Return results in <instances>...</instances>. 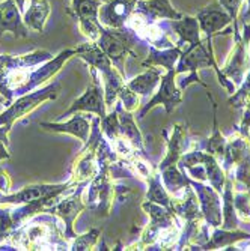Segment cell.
<instances>
[{
    "label": "cell",
    "instance_id": "1",
    "mask_svg": "<svg viewBox=\"0 0 250 251\" xmlns=\"http://www.w3.org/2000/svg\"><path fill=\"white\" fill-rule=\"evenodd\" d=\"M53 56L45 50H35L21 56H0V94L11 104L14 92L25 84L29 73L36 65L50 60Z\"/></svg>",
    "mask_w": 250,
    "mask_h": 251
},
{
    "label": "cell",
    "instance_id": "2",
    "mask_svg": "<svg viewBox=\"0 0 250 251\" xmlns=\"http://www.w3.org/2000/svg\"><path fill=\"white\" fill-rule=\"evenodd\" d=\"M77 56L84 60L89 66H94L98 70V73L103 77L104 83V97H106V105L107 108L113 110V104H116L118 95L121 89L125 86L124 75L113 66L111 60L106 56V53L98 47L97 42H87L82 44L76 49Z\"/></svg>",
    "mask_w": 250,
    "mask_h": 251
},
{
    "label": "cell",
    "instance_id": "3",
    "mask_svg": "<svg viewBox=\"0 0 250 251\" xmlns=\"http://www.w3.org/2000/svg\"><path fill=\"white\" fill-rule=\"evenodd\" d=\"M140 38L136 35L128 26L124 27H104L101 25L100 38L97 41L98 47L106 53V56L111 60L113 66L125 77V57L130 54L136 57L133 47Z\"/></svg>",
    "mask_w": 250,
    "mask_h": 251
},
{
    "label": "cell",
    "instance_id": "4",
    "mask_svg": "<svg viewBox=\"0 0 250 251\" xmlns=\"http://www.w3.org/2000/svg\"><path fill=\"white\" fill-rule=\"evenodd\" d=\"M110 163L98 158V173L90 179L86 208L95 212L98 217H107L115 200V185L110 173Z\"/></svg>",
    "mask_w": 250,
    "mask_h": 251
},
{
    "label": "cell",
    "instance_id": "5",
    "mask_svg": "<svg viewBox=\"0 0 250 251\" xmlns=\"http://www.w3.org/2000/svg\"><path fill=\"white\" fill-rule=\"evenodd\" d=\"M101 119L97 116L92 119V132H90L87 142L84 143V148L80 151L79 156L74 159L71 167V182L73 184H80V182H90L97 173H98V146L103 139V131L100 128Z\"/></svg>",
    "mask_w": 250,
    "mask_h": 251
},
{
    "label": "cell",
    "instance_id": "6",
    "mask_svg": "<svg viewBox=\"0 0 250 251\" xmlns=\"http://www.w3.org/2000/svg\"><path fill=\"white\" fill-rule=\"evenodd\" d=\"M60 92V83L53 81L52 84L42 89L33 90L32 94H26L18 97L14 102L8 105V108L0 113V125H5L12 129V125L17 119H21L32 113L39 104L47 100H56Z\"/></svg>",
    "mask_w": 250,
    "mask_h": 251
},
{
    "label": "cell",
    "instance_id": "7",
    "mask_svg": "<svg viewBox=\"0 0 250 251\" xmlns=\"http://www.w3.org/2000/svg\"><path fill=\"white\" fill-rule=\"evenodd\" d=\"M36 224L23 227V229L12 230L11 236L12 241L21 247H66V242H59V233L55 218L50 220L45 217V224H42V217L33 218Z\"/></svg>",
    "mask_w": 250,
    "mask_h": 251
},
{
    "label": "cell",
    "instance_id": "8",
    "mask_svg": "<svg viewBox=\"0 0 250 251\" xmlns=\"http://www.w3.org/2000/svg\"><path fill=\"white\" fill-rule=\"evenodd\" d=\"M86 185H89V182H80V184L74 188V191L71 190V194L65 196L66 194L65 193L56 203H53L52 206L45 211L47 214L56 215L62 220V223L65 224L62 235L65 236V239H74L77 236L73 226H74V220L77 218V215L86 209V204L82 200V193Z\"/></svg>",
    "mask_w": 250,
    "mask_h": 251
},
{
    "label": "cell",
    "instance_id": "9",
    "mask_svg": "<svg viewBox=\"0 0 250 251\" xmlns=\"http://www.w3.org/2000/svg\"><path fill=\"white\" fill-rule=\"evenodd\" d=\"M143 211H146V214L151 217V223L146 227V230L142 235V241H140V247L145 245H152L154 242L160 241L162 235H172L176 233L175 232V212L163 204H158L154 201L146 200L142 204Z\"/></svg>",
    "mask_w": 250,
    "mask_h": 251
},
{
    "label": "cell",
    "instance_id": "10",
    "mask_svg": "<svg viewBox=\"0 0 250 251\" xmlns=\"http://www.w3.org/2000/svg\"><path fill=\"white\" fill-rule=\"evenodd\" d=\"M98 70L90 66V75H92V83L86 89V92L77 98L71 107L68 108L60 118L71 116L77 111H86V113H95V115L103 119L107 116V105H106V97H104V86H101V80L98 77Z\"/></svg>",
    "mask_w": 250,
    "mask_h": 251
},
{
    "label": "cell",
    "instance_id": "11",
    "mask_svg": "<svg viewBox=\"0 0 250 251\" xmlns=\"http://www.w3.org/2000/svg\"><path fill=\"white\" fill-rule=\"evenodd\" d=\"M101 5V0H71V8L66 9L68 15L79 20L80 30L92 42H97L100 38L101 23L98 20V12Z\"/></svg>",
    "mask_w": 250,
    "mask_h": 251
},
{
    "label": "cell",
    "instance_id": "12",
    "mask_svg": "<svg viewBox=\"0 0 250 251\" xmlns=\"http://www.w3.org/2000/svg\"><path fill=\"white\" fill-rule=\"evenodd\" d=\"M235 35V49L232 54L229 56L223 68V74L228 77L235 86H241L244 80L246 71L250 70V57H249V42H250V23L244 25V38L241 39L238 32H234Z\"/></svg>",
    "mask_w": 250,
    "mask_h": 251
},
{
    "label": "cell",
    "instance_id": "13",
    "mask_svg": "<svg viewBox=\"0 0 250 251\" xmlns=\"http://www.w3.org/2000/svg\"><path fill=\"white\" fill-rule=\"evenodd\" d=\"M79 185V184H77ZM71 180L65 184H36V185H28L23 190L11 194H2L0 196V204H26L36 201L44 197H57L63 193H68L74 190L73 187H77Z\"/></svg>",
    "mask_w": 250,
    "mask_h": 251
},
{
    "label": "cell",
    "instance_id": "14",
    "mask_svg": "<svg viewBox=\"0 0 250 251\" xmlns=\"http://www.w3.org/2000/svg\"><path fill=\"white\" fill-rule=\"evenodd\" d=\"M76 54H77L76 49L74 50H63L56 57H52L50 60L41 63L39 68H35V70H32L29 73L25 84H23L20 89L15 90L14 97H21V95H26L29 92H33L36 87H39L41 84H44L47 80H50L53 75H56L60 71V68L63 66V63L70 57L76 56Z\"/></svg>",
    "mask_w": 250,
    "mask_h": 251
},
{
    "label": "cell",
    "instance_id": "15",
    "mask_svg": "<svg viewBox=\"0 0 250 251\" xmlns=\"http://www.w3.org/2000/svg\"><path fill=\"white\" fill-rule=\"evenodd\" d=\"M183 90H181L176 84V71L175 70H170L167 71L163 77H162V81H160V87H158V92L149 100V102L142 108V111L139 113V119H143L148 111L152 110L155 105H165L166 108V113L173 111V108L176 105H179L183 102Z\"/></svg>",
    "mask_w": 250,
    "mask_h": 251
},
{
    "label": "cell",
    "instance_id": "16",
    "mask_svg": "<svg viewBox=\"0 0 250 251\" xmlns=\"http://www.w3.org/2000/svg\"><path fill=\"white\" fill-rule=\"evenodd\" d=\"M190 180V185L194 188L199 206L203 214V220L207 221L210 227L222 226V203H220V193H217L213 187L203 185L200 180Z\"/></svg>",
    "mask_w": 250,
    "mask_h": 251
},
{
    "label": "cell",
    "instance_id": "17",
    "mask_svg": "<svg viewBox=\"0 0 250 251\" xmlns=\"http://www.w3.org/2000/svg\"><path fill=\"white\" fill-rule=\"evenodd\" d=\"M167 30H172L173 33L178 35V42L176 47L183 51H190L194 47H197L200 41V27L199 21L196 17H183L179 20H169L166 23Z\"/></svg>",
    "mask_w": 250,
    "mask_h": 251
},
{
    "label": "cell",
    "instance_id": "18",
    "mask_svg": "<svg viewBox=\"0 0 250 251\" xmlns=\"http://www.w3.org/2000/svg\"><path fill=\"white\" fill-rule=\"evenodd\" d=\"M138 0H109L103 3L98 20L104 27H124L136 9Z\"/></svg>",
    "mask_w": 250,
    "mask_h": 251
},
{
    "label": "cell",
    "instance_id": "19",
    "mask_svg": "<svg viewBox=\"0 0 250 251\" xmlns=\"http://www.w3.org/2000/svg\"><path fill=\"white\" fill-rule=\"evenodd\" d=\"M5 32H11L15 38L29 36V27L23 21L21 11L15 0L0 2V39Z\"/></svg>",
    "mask_w": 250,
    "mask_h": 251
},
{
    "label": "cell",
    "instance_id": "20",
    "mask_svg": "<svg viewBox=\"0 0 250 251\" xmlns=\"http://www.w3.org/2000/svg\"><path fill=\"white\" fill-rule=\"evenodd\" d=\"M196 18L199 21L200 32L205 33L207 38H213L219 30L224 29L232 23L231 15L220 6V3H211L210 6L200 9Z\"/></svg>",
    "mask_w": 250,
    "mask_h": 251
},
{
    "label": "cell",
    "instance_id": "21",
    "mask_svg": "<svg viewBox=\"0 0 250 251\" xmlns=\"http://www.w3.org/2000/svg\"><path fill=\"white\" fill-rule=\"evenodd\" d=\"M90 121L92 118L83 115L82 111L74 113L73 119H70L68 122L59 124V122H41L39 126L47 129V131H53V132H65V134H71L77 139H80L82 142H87L89 135H90Z\"/></svg>",
    "mask_w": 250,
    "mask_h": 251
},
{
    "label": "cell",
    "instance_id": "22",
    "mask_svg": "<svg viewBox=\"0 0 250 251\" xmlns=\"http://www.w3.org/2000/svg\"><path fill=\"white\" fill-rule=\"evenodd\" d=\"M143 14L149 21H160V20H179L184 15L175 11L170 5V0H138L136 9Z\"/></svg>",
    "mask_w": 250,
    "mask_h": 251
},
{
    "label": "cell",
    "instance_id": "23",
    "mask_svg": "<svg viewBox=\"0 0 250 251\" xmlns=\"http://www.w3.org/2000/svg\"><path fill=\"white\" fill-rule=\"evenodd\" d=\"M115 108L118 111V118H119V139L127 140L136 151H139L140 153L145 152L143 149V137L142 132L139 131L138 125L134 122V118L130 111H127L121 101L118 100L115 104Z\"/></svg>",
    "mask_w": 250,
    "mask_h": 251
},
{
    "label": "cell",
    "instance_id": "24",
    "mask_svg": "<svg viewBox=\"0 0 250 251\" xmlns=\"http://www.w3.org/2000/svg\"><path fill=\"white\" fill-rule=\"evenodd\" d=\"M181 53L183 50L178 49L176 45L170 49H157L154 45L149 47V54L148 57L142 62L143 68H149V66H162L166 71L175 70V63L179 60Z\"/></svg>",
    "mask_w": 250,
    "mask_h": 251
},
{
    "label": "cell",
    "instance_id": "25",
    "mask_svg": "<svg viewBox=\"0 0 250 251\" xmlns=\"http://www.w3.org/2000/svg\"><path fill=\"white\" fill-rule=\"evenodd\" d=\"M165 75V71L160 70V68H152L149 66L148 70L138 75V77H134L133 80H130L127 84L128 89H131L133 92H136L138 95H149L154 92V89L157 87V84L162 81V77Z\"/></svg>",
    "mask_w": 250,
    "mask_h": 251
},
{
    "label": "cell",
    "instance_id": "26",
    "mask_svg": "<svg viewBox=\"0 0 250 251\" xmlns=\"http://www.w3.org/2000/svg\"><path fill=\"white\" fill-rule=\"evenodd\" d=\"M50 12H52V6L49 3V0H30V6L25 12L23 21H25V25L29 29L42 33L45 21H47Z\"/></svg>",
    "mask_w": 250,
    "mask_h": 251
},
{
    "label": "cell",
    "instance_id": "27",
    "mask_svg": "<svg viewBox=\"0 0 250 251\" xmlns=\"http://www.w3.org/2000/svg\"><path fill=\"white\" fill-rule=\"evenodd\" d=\"M184 125L176 124L173 126L172 135L167 139V153L165 159L158 166V170H162L170 164H178L181 155L184 153Z\"/></svg>",
    "mask_w": 250,
    "mask_h": 251
},
{
    "label": "cell",
    "instance_id": "28",
    "mask_svg": "<svg viewBox=\"0 0 250 251\" xmlns=\"http://www.w3.org/2000/svg\"><path fill=\"white\" fill-rule=\"evenodd\" d=\"M207 97L210 98L211 104H213V115H214V122H213V135L210 139H207V142H203L202 146L205 149L207 153L213 155L216 159H223L224 156V149H226V143L228 140L222 135L220 129H219V124H217V102L214 101L213 95L210 92H207Z\"/></svg>",
    "mask_w": 250,
    "mask_h": 251
},
{
    "label": "cell",
    "instance_id": "29",
    "mask_svg": "<svg viewBox=\"0 0 250 251\" xmlns=\"http://www.w3.org/2000/svg\"><path fill=\"white\" fill-rule=\"evenodd\" d=\"M158 172L162 175L163 185L173 196H178L179 191H184V188L190 185V180H189V176L186 175V170L184 169L181 170L178 164H170Z\"/></svg>",
    "mask_w": 250,
    "mask_h": 251
},
{
    "label": "cell",
    "instance_id": "30",
    "mask_svg": "<svg viewBox=\"0 0 250 251\" xmlns=\"http://www.w3.org/2000/svg\"><path fill=\"white\" fill-rule=\"evenodd\" d=\"M243 239H250V233L241 232L238 229L226 230V229H217V227H214L213 233L210 235V239L207 241V244H203L200 247V250H216L220 247H228V245H231L237 241H243Z\"/></svg>",
    "mask_w": 250,
    "mask_h": 251
},
{
    "label": "cell",
    "instance_id": "31",
    "mask_svg": "<svg viewBox=\"0 0 250 251\" xmlns=\"http://www.w3.org/2000/svg\"><path fill=\"white\" fill-rule=\"evenodd\" d=\"M223 197V209H222V218L223 224L222 229L226 230H234L238 227V215L235 211V204H234V191H232V180H226L224 187L222 191Z\"/></svg>",
    "mask_w": 250,
    "mask_h": 251
},
{
    "label": "cell",
    "instance_id": "32",
    "mask_svg": "<svg viewBox=\"0 0 250 251\" xmlns=\"http://www.w3.org/2000/svg\"><path fill=\"white\" fill-rule=\"evenodd\" d=\"M146 180H148V185H149V190L146 193V200L158 203V204H163V206L170 209L172 199H170L166 187L162 184V175L154 170Z\"/></svg>",
    "mask_w": 250,
    "mask_h": 251
},
{
    "label": "cell",
    "instance_id": "33",
    "mask_svg": "<svg viewBox=\"0 0 250 251\" xmlns=\"http://www.w3.org/2000/svg\"><path fill=\"white\" fill-rule=\"evenodd\" d=\"M202 164H203V167H205V170H207V180H210L211 187L217 193L222 194L223 187H224V182H226V173H224L223 167H220L219 163H217V159L213 155L207 153V152H203Z\"/></svg>",
    "mask_w": 250,
    "mask_h": 251
},
{
    "label": "cell",
    "instance_id": "34",
    "mask_svg": "<svg viewBox=\"0 0 250 251\" xmlns=\"http://www.w3.org/2000/svg\"><path fill=\"white\" fill-rule=\"evenodd\" d=\"M101 131L111 143L119 139V118L116 108H113L110 113H107L106 118L101 119Z\"/></svg>",
    "mask_w": 250,
    "mask_h": 251
},
{
    "label": "cell",
    "instance_id": "35",
    "mask_svg": "<svg viewBox=\"0 0 250 251\" xmlns=\"http://www.w3.org/2000/svg\"><path fill=\"white\" fill-rule=\"evenodd\" d=\"M100 236H101V230H100V229H92V230H89V232L84 233V235H77V236L73 239L71 250H74V251L92 250V248L97 245Z\"/></svg>",
    "mask_w": 250,
    "mask_h": 251
},
{
    "label": "cell",
    "instance_id": "36",
    "mask_svg": "<svg viewBox=\"0 0 250 251\" xmlns=\"http://www.w3.org/2000/svg\"><path fill=\"white\" fill-rule=\"evenodd\" d=\"M234 204L238 218L250 221V190H244L234 196Z\"/></svg>",
    "mask_w": 250,
    "mask_h": 251
},
{
    "label": "cell",
    "instance_id": "37",
    "mask_svg": "<svg viewBox=\"0 0 250 251\" xmlns=\"http://www.w3.org/2000/svg\"><path fill=\"white\" fill-rule=\"evenodd\" d=\"M14 229L12 211L9 208H0V244L11 236Z\"/></svg>",
    "mask_w": 250,
    "mask_h": 251
},
{
    "label": "cell",
    "instance_id": "38",
    "mask_svg": "<svg viewBox=\"0 0 250 251\" xmlns=\"http://www.w3.org/2000/svg\"><path fill=\"white\" fill-rule=\"evenodd\" d=\"M118 100L121 101L122 107H124L127 111H130V113H133L134 110H138V107H139V104H140L139 95L136 94V92H133L131 89H128L127 84L121 89V92H119V95H118Z\"/></svg>",
    "mask_w": 250,
    "mask_h": 251
},
{
    "label": "cell",
    "instance_id": "39",
    "mask_svg": "<svg viewBox=\"0 0 250 251\" xmlns=\"http://www.w3.org/2000/svg\"><path fill=\"white\" fill-rule=\"evenodd\" d=\"M244 0H219L220 6L228 12L234 21V32H238V27H237V17H238V12H240V8L243 5Z\"/></svg>",
    "mask_w": 250,
    "mask_h": 251
},
{
    "label": "cell",
    "instance_id": "40",
    "mask_svg": "<svg viewBox=\"0 0 250 251\" xmlns=\"http://www.w3.org/2000/svg\"><path fill=\"white\" fill-rule=\"evenodd\" d=\"M11 188H12V180H11L9 175L0 167V193L11 194Z\"/></svg>",
    "mask_w": 250,
    "mask_h": 251
},
{
    "label": "cell",
    "instance_id": "41",
    "mask_svg": "<svg viewBox=\"0 0 250 251\" xmlns=\"http://www.w3.org/2000/svg\"><path fill=\"white\" fill-rule=\"evenodd\" d=\"M11 128L5 126V125H0V142H3L6 146L9 145V140H8V134H9Z\"/></svg>",
    "mask_w": 250,
    "mask_h": 251
},
{
    "label": "cell",
    "instance_id": "42",
    "mask_svg": "<svg viewBox=\"0 0 250 251\" xmlns=\"http://www.w3.org/2000/svg\"><path fill=\"white\" fill-rule=\"evenodd\" d=\"M6 148L8 146L3 142H0V161H2V159H9L11 158V155H9V152H8Z\"/></svg>",
    "mask_w": 250,
    "mask_h": 251
},
{
    "label": "cell",
    "instance_id": "43",
    "mask_svg": "<svg viewBox=\"0 0 250 251\" xmlns=\"http://www.w3.org/2000/svg\"><path fill=\"white\" fill-rule=\"evenodd\" d=\"M243 21H244V25L246 23H250V0H247V11L243 15Z\"/></svg>",
    "mask_w": 250,
    "mask_h": 251
},
{
    "label": "cell",
    "instance_id": "44",
    "mask_svg": "<svg viewBox=\"0 0 250 251\" xmlns=\"http://www.w3.org/2000/svg\"><path fill=\"white\" fill-rule=\"evenodd\" d=\"M15 2H17V5H18V8H20L21 12L25 11V3H26V0H15Z\"/></svg>",
    "mask_w": 250,
    "mask_h": 251
},
{
    "label": "cell",
    "instance_id": "45",
    "mask_svg": "<svg viewBox=\"0 0 250 251\" xmlns=\"http://www.w3.org/2000/svg\"><path fill=\"white\" fill-rule=\"evenodd\" d=\"M244 107H246V110L250 113V92H249V95H247V98H246V104H244Z\"/></svg>",
    "mask_w": 250,
    "mask_h": 251
},
{
    "label": "cell",
    "instance_id": "46",
    "mask_svg": "<svg viewBox=\"0 0 250 251\" xmlns=\"http://www.w3.org/2000/svg\"><path fill=\"white\" fill-rule=\"evenodd\" d=\"M0 104H5V105H6V107H8V105H9V102H8V101H6V98H5V97H3V95H2V94H0Z\"/></svg>",
    "mask_w": 250,
    "mask_h": 251
},
{
    "label": "cell",
    "instance_id": "47",
    "mask_svg": "<svg viewBox=\"0 0 250 251\" xmlns=\"http://www.w3.org/2000/svg\"><path fill=\"white\" fill-rule=\"evenodd\" d=\"M101 2H103V3H106V2H109V0H101Z\"/></svg>",
    "mask_w": 250,
    "mask_h": 251
},
{
    "label": "cell",
    "instance_id": "48",
    "mask_svg": "<svg viewBox=\"0 0 250 251\" xmlns=\"http://www.w3.org/2000/svg\"><path fill=\"white\" fill-rule=\"evenodd\" d=\"M0 196H2V193H0Z\"/></svg>",
    "mask_w": 250,
    "mask_h": 251
}]
</instances>
